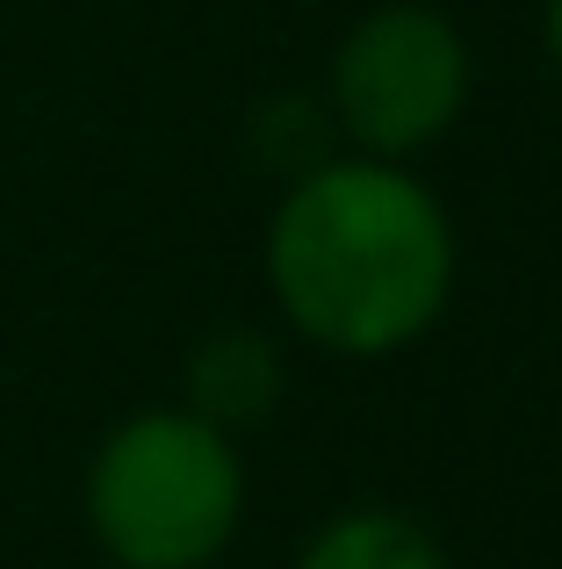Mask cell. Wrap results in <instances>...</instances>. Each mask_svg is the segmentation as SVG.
<instances>
[{
	"label": "cell",
	"instance_id": "2",
	"mask_svg": "<svg viewBox=\"0 0 562 569\" xmlns=\"http://www.w3.org/2000/svg\"><path fill=\"white\" fill-rule=\"evenodd\" d=\"M245 476L195 411H144L94 455L87 519L123 569H195L239 527Z\"/></svg>",
	"mask_w": 562,
	"mask_h": 569
},
{
	"label": "cell",
	"instance_id": "7",
	"mask_svg": "<svg viewBox=\"0 0 562 569\" xmlns=\"http://www.w3.org/2000/svg\"><path fill=\"white\" fill-rule=\"evenodd\" d=\"M549 58H555V72H562V0H549Z\"/></svg>",
	"mask_w": 562,
	"mask_h": 569
},
{
	"label": "cell",
	"instance_id": "3",
	"mask_svg": "<svg viewBox=\"0 0 562 569\" xmlns=\"http://www.w3.org/2000/svg\"><path fill=\"white\" fill-rule=\"evenodd\" d=\"M469 101V51L454 37L448 14L419 8V0H390V8L361 14L332 58V116L361 159H411Z\"/></svg>",
	"mask_w": 562,
	"mask_h": 569
},
{
	"label": "cell",
	"instance_id": "5",
	"mask_svg": "<svg viewBox=\"0 0 562 569\" xmlns=\"http://www.w3.org/2000/svg\"><path fill=\"white\" fill-rule=\"evenodd\" d=\"M303 569H448L440 548L397 512H347L303 548Z\"/></svg>",
	"mask_w": 562,
	"mask_h": 569
},
{
	"label": "cell",
	"instance_id": "6",
	"mask_svg": "<svg viewBox=\"0 0 562 569\" xmlns=\"http://www.w3.org/2000/svg\"><path fill=\"white\" fill-rule=\"evenodd\" d=\"M253 144L274 159L281 173H289V181H303V173L324 167V144H332V130H324V109H318V101L281 94V101H268V109L253 116Z\"/></svg>",
	"mask_w": 562,
	"mask_h": 569
},
{
	"label": "cell",
	"instance_id": "1",
	"mask_svg": "<svg viewBox=\"0 0 562 569\" xmlns=\"http://www.w3.org/2000/svg\"><path fill=\"white\" fill-rule=\"evenodd\" d=\"M268 281L295 332L332 353H397L440 318L454 231L397 159H324L274 209Z\"/></svg>",
	"mask_w": 562,
	"mask_h": 569
},
{
	"label": "cell",
	"instance_id": "4",
	"mask_svg": "<svg viewBox=\"0 0 562 569\" xmlns=\"http://www.w3.org/2000/svg\"><path fill=\"white\" fill-rule=\"evenodd\" d=\"M188 397H195L202 426H253V418L274 411L281 397V361L260 332H217L195 347L188 361Z\"/></svg>",
	"mask_w": 562,
	"mask_h": 569
}]
</instances>
